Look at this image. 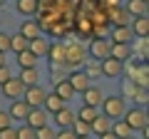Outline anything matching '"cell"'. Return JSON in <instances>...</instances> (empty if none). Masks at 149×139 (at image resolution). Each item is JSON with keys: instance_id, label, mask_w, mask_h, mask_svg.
<instances>
[{"instance_id": "ab89813d", "label": "cell", "mask_w": 149, "mask_h": 139, "mask_svg": "<svg viewBox=\"0 0 149 139\" xmlns=\"http://www.w3.org/2000/svg\"><path fill=\"white\" fill-rule=\"evenodd\" d=\"M100 139H119V137H114L112 132H102V134H100Z\"/></svg>"}, {"instance_id": "6da1fadb", "label": "cell", "mask_w": 149, "mask_h": 139, "mask_svg": "<svg viewBox=\"0 0 149 139\" xmlns=\"http://www.w3.org/2000/svg\"><path fill=\"white\" fill-rule=\"evenodd\" d=\"M102 107H104V117L109 119H119L127 109H124V99L122 97H107V99H102Z\"/></svg>"}, {"instance_id": "7c38bea8", "label": "cell", "mask_w": 149, "mask_h": 139, "mask_svg": "<svg viewBox=\"0 0 149 139\" xmlns=\"http://www.w3.org/2000/svg\"><path fill=\"white\" fill-rule=\"evenodd\" d=\"M132 35H137V38H147L149 35V20L147 15H134V22H132Z\"/></svg>"}, {"instance_id": "d590c367", "label": "cell", "mask_w": 149, "mask_h": 139, "mask_svg": "<svg viewBox=\"0 0 149 139\" xmlns=\"http://www.w3.org/2000/svg\"><path fill=\"white\" fill-rule=\"evenodd\" d=\"M10 122H13V117H10L8 112L0 109V129H3V127H10Z\"/></svg>"}, {"instance_id": "3957f363", "label": "cell", "mask_w": 149, "mask_h": 139, "mask_svg": "<svg viewBox=\"0 0 149 139\" xmlns=\"http://www.w3.org/2000/svg\"><path fill=\"white\" fill-rule=\"evenodd\" d=\"M0 87H3V95H5L8 99H17V97L22 95V90H25V85L20 82V77H13V75L8 77Z\"/></svg>"}, {"instance_id": "74e56055", "label": "cell", "mask_w": 149, "mask_h": 139, "mask_svg": "<svg viewBox=\"0 0 149 139\" xmlns=\"http://www.w3.org/2000/svg\"><path fill=\"white\" fill-rule=\"evenodd\" d=\"M85 72H87V75H90V77H92V75H97V72H102V70H100V62H92L90 67L85 70Z\"/></svg>"}, {"instance_id": "2e32d148", "label": "cell", "mask_w": 149, "mask_h": 139, "mask_svg": "<svg viewBox=\"0 0 149 139\" xmlns=\"http://www.w3.org/2000/svg\"><path fill=\"white\" fill-rule=\"evenodd\" d=\"M55 95H57L62 102H67V99L74 97V90H72V85H70L67 80H57L55 82Z\"/></svg>"}, {"instance_id": "52a82bcc", "label": "cell", "mask_w": 149, "mask_h": 139, "mask_svg": "<svg viewBox=\"0 0 149 139\" xmlns=\"http://www.w3.org/2000/svg\"><path fill=\"white\" fill-rule=\"evenodd\" d=\"M100 70H102L104 77H119L122 75V62L114 60V57H104V62L100 65Z\"/></svg>"}, {"instance_id": "d4e9b609", "label": "cell", "mask_w": 149, "mask_h": 139, "mask_svg": "<svg viewBox=\"0 0 149 139\" xmlns=\"http://www.w3.org/2000/svg\"><path fill=\"white\" fill-rule=\"evenodd\" d=\"M17 65H20V67H35L37 57L30 52V50H22V52H17Z\"/></svg>"}, {"instance_id": "ffe728a7", "label": "cell", "mask_w": 149, "mask_h": 139, "mask_svg": "<svg viewBox=\"0 0 149 139\" xmlns=\"http://www.w3.org/2000/svg\"><path fill=\"white\" fill-rule=\"evenodd\" d=\"M109 127H112V119H109V117H100V114H97V117L92 119V124H90V129H92L95 134L109 132Z\"/></svg>"}, {"instance_id": "4316f807", "label": "cell", "mask_w": 149, "mask_h": 139, "mask_svg": "<svg viewBox=\"0 0 149 139\" xmlns=\"http://www.w3.org/2000/svg\"><path fill=\"white\" fill-rule=\"evenodd\" d=\"M17 13H22V15H35L37 13V0H17Z\"/></svg>"}, {"instance_id": "f546056e", "label": "cell", "mask_w": 149, "mask_h": 139, "mask_svg": "<svg viewBox=\"0 0 149 139\" xmlns=\"http://www.w3.org/2000/svg\"><path fill=\"white\" fill-rule=\"evenodd\" d=\"M97 114H100V112H97V107H90V104H85V107L80 109V119H85L87 124H92V119H95Z\"/></svg>"}, {"instance_id": "8fae6325", "label": "cell", "mask_w": 149, "mask_h": 139, "mask_svg": "<svg viewBox=\"0 0 149 139\" xmlns=\"http://www.w3.org/2000/svg\"><path fill=\"white\" fill-rule=\"evenodd\" d=\"M27 112H30V104H27L25 99H13L10 109H8V114H10L13 119H25Z\"/></svg>"}, {"instance_id": "b9f144b4", "label": "cell", "mask_w": 149, "mask_h": 139, "mask_svg": "<svg viewBox=\"0 0 149 139\" xmlns=\"http://www.w3.org/2000/svg\"><path fill=\"white\" fill-rule=\"evenodd\" d=\"M127 139H134V137H127Z\"/></svg>"}, {"instance_id": "9a60e30c", "label": "cell", "mask_w": 149, "mask_h": 139, "mask_svg": "<svg viewBox=\"0 0 149 139\" xmlns=\"http://www.w3.org/2000/svg\"><path fill=\"white\" fill-rule=\"evenodd\" d=\"M74 117H77V114H74L72 109H67L65 104L57 109V112H55V122H57V127H72Z\"/></svg>"}, {"instance_id": "d6986e66", "label": "cell", "mask_w": 149, "mask_h": 139, "mask_svg": "<svg viewBox=\"0 0 149 139\" xmlns=\"http://www.w3.org/2000/svg\"><path fill=\"white\" fill-rule=\"evenodd\" d=\"M22 72H20V82L25 87H30V85H37V77H40V72H37L35 67H20Z\"/></svg>"}, {"instance_id": "7a4b0ae2", "label": "cell", "mask_w": 149, "mask_h": 139, "mask_svg": "<svg viewBox=\"0 0 149 139\" xmlns=\"http://www.w3.org/2000/svg\"><path fill=\"white\" fill-rule=\"evenodd\" d=\"M22 95H25L22 99H25L30 107H42L45 95H47V92H45L40 85H30V87H25V90H22Z\"/></svg>"}, {"instance_id": "277c9868", "label": "cell", "mask_w": 149, "mask_h": 139, "mask_svg": "<svg viewBox=\"0 0 149 139\" xmlns=\"http://www.w3.org/2000/svg\"><path fill=\"white\" fill-rule=\"evenodd\" d=\"M122 117H124V122H127L132 129L147 127V112H144V109H139V107H134V109H129V112H124Z\"/></svg>"}, {"instance_id": "603a6c76", "label": "cell", "mask_w": 149, "mask_h": 139, "mask_svg": "<svg viewBox=\"0 0 149 139\" xmlns=\"http://www.w3.org/2000/svg\"><path fill=\"white\" fill-rule=\"evenodd\" d=\"M47 55H50V60H52V65H65V47L62 45H50L47 47Z\"/></svg>"}, {"instance_id": "e575fe53", "label": "cell", "mask_w": 149, "mask_h": 139, "mask_svg": "<svg viewBox=\"0 0 149 139\" xmlns=\"http://www.w3.org/2000/svg\"><path fill=\"white\" fill-rule=\"evenodd\" d=\"M0 139H17V134H15L13 127H3L0 129Z\"/></svg>"}, {"instance_id": "f1b7e54d", "label": "cell", "mask_w": 149, "mask_h": 139, "mask_svg": "<svg viewBox=\"0 0 149 139\" xmlns=\"http://www.w3.org/2000/svg\"><path fill=\"white\" fill-rule=\"evenodd\" d=\"M129 13H127V8H119V10H114L112 13V20H114V25H129Z\"/></svg>"}, {"instance_id": "ac0fdd59", "label": "cell", "mask_w": 149, "mask_h": 139, "mask_svg": "<svg viewBox=\"0 0 149 139\" xmlns=\"http://www.w3.org/2000/svg\"><path fill=\"white\" fill-rule=\"evenodd\" d=\"M112 40H114V42H129V40H132V30H129V25H114V30H112Z\"/></svg>"}, {"instance_id": "8992f818", "label": "cell", "mask_w": 149, "mask_h": 139, "mask_svg": "<svg viewBox=\"0 0 149 139\" xmlns=\"http://www.w3.org/2000/svg\"><path fill=\"white\" fill-rule=\"evenodd\" d=\"M109 57L119 60V62L129 60V57H132V47H129V42H112L109 45Z\"/></svg>"}, {"instance_id": "d6a6232c", "label": "cell", "mask_w": 149, "mask_h": 139, "mask_svg": "<svg viewBox=\"0 0 149 139\" xmlns=\"http://www.w3.org/2000/svg\"><path fill=\"white\" fill-rule=\"evenodd\" d=\"M55 139H77V134L72 132V127H60V132H55Z\"/></svg>"}, {"instance_id": "f35d334b", "label": "cell", "mask_w": 149, "mask_h": 139, "mask_svg": "<svg viewBox=\"0 0 149 139\" xmlns=\"http://www.w3.org/2000/svg\"><path fill=\"white\" fill-rule=\"evenodd\" d=\"M137 102H142V104H147V87H142V90L137 92V97H134Z\"/></svg>"}, {"instance_id": "60d3db41", "label": "cell", "mask_w": 149, "mask_h": 139, "mask_svg": "<svg viewBox=\"0 0 149 139\" xmlns=\"http://www.w3.org/2000/svg\"><path fill=\"white\" fill-rule=\"evenodd\" d=\"M0 65H5V52H0Z\"/></svg>"}, {"instance_id": "7402d4cb", "label": "cell", "mask_w": 149, "mask_h": 139, "mask_svg": "<svg viewBox=\"0 0 149 139\" xmlns=\"http://www.w3.org/2000/svg\"><path fill=\"white\" fill-rule=\"evenodd\" d=\"M62 104H65V102L60 99V97L55 95V92H52V95H45V102H42V107L47 109V112H52V114H55L60 107H62Z\"/></svg>"}, {"instance_id": "44dd1931", "label": "cell", "mask_w": 149, "mask_h": 139, "mask_svg": "<svg viewBox=\"0 0 149 139\" xmlns=\"http://www.w3.org/2000/svg\"><path fill=\"white\" fill-rule=\"evenodd\" d=\"M127 13L129 15H147V0H129L127 3Z\"/></svg>"}, {"instance_id": "30bf717a", "label": "cell", "mask_w": 149, "mask_h": 139, "mask_svg": "<svg viewBox=\"0 0 149 139\" xmlns=\"http://www.w3.org/2000/svg\"><path fill=\"white\" fill-rule=\"evenodd\" d=\"M47 47H50V42H47L45 38H40V35L32 38L30 42H27V50H30L35 57H45V55H47Z\"/></svg>"}, {"instance_id": "8d00e7d4", "label": "cell", "mask_w": 149, "mask_h": 139, "mask_svg": "<svg viewBox=\"0 0 149 139\" xmlns=\"http://www.w3.org/2000/svg\"><path fill=\"white\" fill-rule=\"evenodd\" d=\"M10 77V70H8V65H0V85Z\"/></svg>"}, {"instance_id": "5bb4252c", "label": "cell", "mask_w": 149, "mask_h": 139, "mask_svg": "<svg viewBox=\"0 0 149 139\" xmlns=\"http://www.w3.org/2000/svg\"><path fill=\"white\" fill-rule=\"evenodd\" d=\"M109 132L114 134V137H119V139H127V137H132V132H134V129L129 127V124L124 122L122 117H119V119H114V122H112V127H109Z\"/></svg>"}, {"instance_id": "9c48e42d", "label": "cell", "mask_w": 149, "mask_h": 139, "mask_svg": "<svg viewBox=\"0 0 149 139\" xmlns=\"http://www.w3.org/2000/svg\"><path fill=\"white\" fill-rule=\"evenodd\" d=\"M82 99H85V104H90V107H100L102 104V92H100V87H87V90H82Z\"/></svg>"}, {"instance_id": "ba28073f", "label": "cell", "mask_w": 149, "mask_h": 139, "mask_svg": "<svg viewBox=\"0 0 149 139\" xmlns=\"http://www.w3.org/2000/svg\"><path fill=\"white\" fill-rule=\"evenodd\" d=\"M90 55L95 60H104V57H109V42L107 40H102V38H97V40H92V45H90Z\"/></svg>"}, {"instance_id": "5b68a950", "label": "cell", "mask_w": 149, "mask_h": 139, "mask_svg": "<svg viewBox=\"0 0 149 139\" xmlns=\"http://www.w3.org/2000/svg\"><path fill=\"white\" fill-rule=\"evenodd\" d=\"M25 122H27V127L37 129V127H42V124H47V114H45L42 107H30V112H27Z\"/></svg>"}, {"instance_id": "e0dca14e", "label": "cell", "mask_w": 149, "mask_h": 139, "mask_svg": "<svg viewBox=\"0 0 149 139\" xmlns=\"http://www.w3.org/2000/svg\"><path fill=\"white\" fill-rule=\"evenodd\" d=\"M85 60L82 47H65V65H80Z\"/></svg>"}, {"instance_id": "1f68e13d", "label": "cell", "mask_w": 149, "mask_h": 139, "mask_svg": "<svg viewBox=\"0 0 149 139\" xmlns=\"http://www.w3.org/2000/svg\"><path fill=\"white\" fill-rule=\"evenodd\" d=\"M15 134H17V139H35V129L32 127H20V129H15Z\"/></svg>"}, {"instance_id": "484cf974", "label": "cell", "mask_w": 149, "mask_h": 139, "mask_svg": "<svg viewBox=\"0 0 149 139\" xmlns=\"http://www.w3.org/2000/svg\"><path fill=\"white\" fill-rule=\"evenodd\" d=\"M27 42H30V40H27L25 35H20V32H17L15 38H10V50L17 55V52H22V50H27Z\"/></svg>"}, {"instance_id": "cb8c5ba5", "label": "cell", "mask_w": 149, "mask_h": 139, "mask_svg": "<svg viewBox=\"0 0 149 139\" xmlns=\"http://www.w3.org/2000/svg\"><path fill=\"white\" fill-rule=\"evenodd\" d=\"M20 35H25L27 40H32V38H37V35H40V25H37L35 20H27L25 25L20 27Z\"/></svg>"}, {"instance_id": "4dcf8cb0", "label": "cell", "mask_w": 149, "mask_h": 139, "mask_svg": "<svg viewBox=\"0 0 149 139\" xmlns=\"http://www.w3.org/2000/svg\"><path fill=\"white\" fill-rule=\"evenodd\" d=\"M35 139H55V132L47 127V124H42V127L35 129Z\"/></svg>"}, {"instance_id": "4fadbf2b", "label": "cell", "mask_w": 149, "mask_h": 139, "mask_svg": "<svg viewBox=\"0 0 149 139\" xmlns=\"http://www.w3.org/2000/svg\"><path fill=\"white\" fill-rule=\"evenodd\" d=\"M67 82L72 85L74 92H82V90H87V87H90V75H87V72H72Z\"/></svg>"}, {"instance_id": "83f0119b", "label": "cell", "mask_w": 149, "mask_h": 139, "mask_svg": "<svg viewBox=\"0 0 149 139\" xmlns=\"http://www.w3.org/2000/svg\"><path fill=\"white\" fill-rule=\"evenodd\" d=\"M72 132H74V134H85V137H90V134H92V129H90V124H87L85 119L74 117V122H72Z\"/></svg>"}, {"instance_id": "836d02e7", "label": "cell", "mask_w": 149, "mask_h": 139, "mask_svg": "<svg viewBox=\"0 0 149 139\" xmlns=\"http://www.w3.org/2000/svg\"><path fill=\"white\" fill-rule=\"evenodd\" d=\"M8 50H10V35L0 32V52H8Z\"/></svg>"}]
</instances>
